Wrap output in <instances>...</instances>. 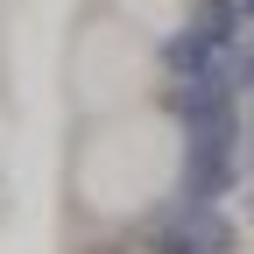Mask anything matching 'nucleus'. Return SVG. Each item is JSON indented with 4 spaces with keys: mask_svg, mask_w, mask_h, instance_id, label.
Wrapping results in <instances>:
<instances>
[{
    "mask_svg": "<svg viewBox=\"0 0 254 254\" xmlns=\"http://www.w3.org/2000/svg\"><path fill=\"white\" fill-rule=\"evenodd\" d=\"M190 170V134L163 99L78 120L64 155V219L71 233H127L148 226L177 198Z\"/></svg>",
    "mask_w": 254,
    "mask_h": 254,
    "instance_id": "f257e3e1",
    "label": "nucleus"
},
{
    "mask_svg": "<svg viewBox=\"0 0 254 254\" xmlns=\"http://www.w3.org/2000/svg\"><path fill=\"white\" fill-rule=\"evenodd\" d=\"M155 85H163V36L148 21L120 14L113 0H85L78 21H71V43H64L71 120L141 106V99H155Z\"/></svg>",
    "mask_w": 254,
    "mask_h": 254,
    "instance_id": "f03ea898",
    "label": "nucleus"
},
{
    "mask_svg": "<svg viewBox=\"0 0 254 254\" xmlns=\"http://www.w3.org/2000/svg\"><path fill=\"white\" fill-rule=\"evenodd\" d=\"M120 14H134V21H148L155 36H170V28H184V14H190V0H113Z\"/></svg>",
    "mask_w": 254,
    "mask_h": 254,
    "instance_id": "7ed1b4c3",
    "label": "nucleus"
},
{
    "mask_svg": "<svg viewBox=\"0 0 254 254\" xmlns=\"http://www.w3.org/2000/svg\"><path fill=\"white\" fill-rule=\"evenodd\" d=\"M78 254H155V247H141L127 226V233H92V247H78Z\"/></svg>",
    "mask_w": 254,
    "mask_h": 254,
    "instance_id": "20e7f679",
    "label": "nucleus"
},
{
    "mask_svg": "<svg viewBox=\"0 0 254 254\" xmlns=\"http://www.w3.org/2000/svg\"><path fill=\"white\" fill-rule=\"evenodd\" d=\"M7 134H14V113H7V92H0V170H7Z\"/></svg>",
    "mask_w": 254,
    "mask_h": 254,
    "instance_id": "39448f33",
    "label": "nucleus"
}]
</instances>
